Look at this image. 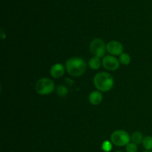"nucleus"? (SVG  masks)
Masks as SVG:
<instances>
[{"label":"nucleus","instance_id":"f03ea898","mask_svg":"<svg viewBox=\"0 0 152 152\" xmlns=\"http://www.w3.org/2000/svg\"><path fill=\"white\" fill-rule=\"evenodd\" d=\"M94 84L98 91L107 92L112 88L114 86V79L107 72H99L94 78Z\"/></svg>","mask_w":152,"mask_h":152},{"label":"nucleus","instance_id":"4468645a","mask_svg":"<svg viewBox=\"0 0 152 152\" xmlns=\"http://www.w3.org/2000/svg\"><path fill=\"white\" fill-rule=\"evenodd\" d=\"M56 93L59 96H65L68 93V90L65 86H59L56 88Z\"/></svg>","mask_w":152,"mask_h":152},{"label":"nucleus","instance_id":"2eb2a0df","mask_svg":"<svg viewBox=\"0 0 152 152\" xmlns=\"http://www.w3.org/2000/svg\"><path fill=\"white\" fill-rule=\"evenodd\" d=\"M102 149L105 152H110L112 149V142L105 140L102 144Z\"/></svg>","mask_w":152,"mask_h":152},{"label":"nucleus","instance_id":"ddd939ff","mask_svg":"<svg viewBox=\"0 0 152 152\" xmlns=\"http://www.w3.org/2000/svg\"><path fill=\"white\" fill-rule=\"evenodd\" d=\"M119 60H120V63H122L123 65H128L131 62V56H129L128 53H123L120 56V59H119Z\"/></svg>","mask_w":152,"mask_h":152},{"label":"nucleus","instance_id":"f257e3e1","mask_svg":"<svg viewBox=\"0 0 152 152\" xmlns=\"http://www.w3.org/2000/svg\"><path fill=\"white\" fill-rule=\"evenodd\" d=\"M65 68L72 77H80L86 71V63L82 58L72 57L66 61Z\"/></svg>","mask_w":152,"mask_h":152},{"label":"nucleus","instance_id":"dca6fc26","mask_svg":"<svg viewBox=\"0 0 152 152\" xmlns=\"http://www.w3.org/2000/svg\"><path fill=\"white\" fill-rule=\"evenodd\" d=\"M126 152H137V145L134 142H129L126 147Z\"/></svg>","mask_w":152,"mask_h":152},{"label":"nucleus","instance_id":"6e6552de","mask_svg":"<svg viewBox=\"0 0 152 152\" xmlns=\"http://www.w3.org/2000/svg\"><path fill=\"white\" fill-rule=\"evenodd\" d=\"M65 71V67L61 63H56L51 67L50 70V74L53 78L58 79L64 75Z\"/></svg>","mask_w":152,"mask_h":152},{"label":"nucleus","instance_id":"39448f33","mask_svg":"<svg viewBox=\"0 0 152 152\" xmlns=\"http://www.w3.org/2000/svg\"><path fill=\"white\" fill-rule=\"evenodd\" d=\"M106 50V45L101 39H94L90 44V51L96 57L101 58L104 56Z\"/></svg>","mask_w":152,"mask_h":152},{"label":"nucleus","instance_id":"0eeeda50","mask_svg":"<svg viewBox=\"0 0 152 152\" xmlns=\"http://www.w3.org/2000/svg\"><path fill=\"white\" fill-rule=\"evenodd\" d=\"M106 50L111 56H120L123 52V46L120 42L111 41L107 44Z\"/></svg>","mask_w":152,"mask_h":152},{"label":"nucleus","instance_id":"7ed1b4c3","mask_svg":"<svg viewBox=\"0 0 152 152\" xmlns=\"http://www.w3.org/2000/svg\"><path fill=\"white\" fill-rule=\"evenodd\" d=\"M35 89L39 94L48 95L54 91L55 85L50 79L42 78L36 83Z\"/></svg>","mask_w":152,"mask_h":152},{"label":"nucleus","instance_id":"20e7f679","mask_svg":"<svg viewBox=\"0 0 152 152\" xmlns=\"http://www.w3.org/2000/svg\"><path fill=\"white\" fill-rule=\"evenodd\" d=\"M129 134L123 130L114 131L111 135V142L117 146H125L130 142Z\"/></svg>","mask_w":152,"mask_h":152},{"label":"nucleus","instance_id":"9d476101","mask_svg":"<svg viewBox=\"0 0 152 152\" xmlns=\"http://www.w3.org/2000/svg\"><path fill=\"white\" fill-rule=\"evenodd\" d=\"M89 67L93 70H97L100 68L101 66V61L99 57L94 56L89 60L88 62Z\"/></svg>","mask_w":152,"mask_h":152},{"label":"nucleus","instance_id":"a211bd4d","mask_svg":"<svg viewBox=\"0 0 152 152\" xmlns=\"http://www.w3.org/2000/svg\"><path fill=\"white\" fill-rule=\"evenodd\" d=\"M142 152H151L150 151H142Z\"/></svg>","mask_w":152,"mask_h":152},{"label":"nucleus","instance_id":"1a4fd4ad","mask_svg":"<svg viewBox=\"0 0 152 152\" xmlns=\"http://www.w3.org/2000/svg\"><path fill=\"white\" fill-rule=\"evenodd\" d=\"M89 102L94 105H97L101 103L102 100V95L99 91H95L89 95Z\"/></svg>","mask_w":152,"mask_h":152},{"label":"nucleus","instance_id":"6ab92c4d","mask_svg":"<svg viewBox=\"0 0 152 152\" xmlns=\"http://www.w3.org/2000/svg\"><path fill=\"white\" fill-rule=\"evenodd\" d=\"M115 152H123L122 151H115Z\"/></svg>","mask_w":152,"mask_h":152},{"label":"nucleus","instance_id":"9b49d317","mask_svg":"<svg viewBox=\"0 0 152 152\" xmlns=\"http://www.w3.org/2000/svg\"><path fill=\"white\" fill-rule=\"evenodd\" d=\"M132 142L137 144V145H140V144L142 143V141H143V136H142V134L140 132H134L133 134L132 135Z\"/></svg>","mask_w":152,"mask_h":152},{"label":"nucleus","instance_id":"423d86ee","mask_svg":"<svg viewBox=\"0 0 152 152\" xmlns=\"http://www.w3.org/2000/svg\"><path fill=\"white\" fill-rule=\"evenodd\" d=\"M102 65L108 71H116L120 67V61L114 56L108 55L102 59Z\"/></svg>","mask_w":152,"mask_h":152},{"label":"nucleus","instance_id":"f8f14e48","mask_svg":"<svg viewBox=\"0 0 152 152\" xmlns=\"http://www.w3.org/2000/svg\"><path fill=\"white\" fill-rule=\"evenodd\" d=\"M142 145L146 151H150L152 149V137L147 136L144 137L142 141Z\"/></svg>","mask_w":152,"mask_h":152},{"label":"nucleus","instance_id":"f3484780","mask_svg":"<svg viewBox=\"0 0 152 152\" xmlns=\"http://www.w3.org/2000/svg\"><path fill=\"white\" fill-rule=\"evenodd\" d=\"M1 39H4V37H5V36H4V33L2 32V31H1Z\"/></svg>","mask_w":152,"mask_h":152}]
</instances>
